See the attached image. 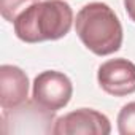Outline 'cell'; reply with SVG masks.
Listing matches in <instances>:
<instances>
[{"instance_id":"cell-1","label":"cell","mask_w":135,"mask_h":135,"mask_svg":"<svg viewBox=\"0 0 135 135\" xmlns=\"http://www.w3.org/2000/svg\"><path fill=\"white\" fill-rule=\"evenodd\" d=\"M15 33L21 41L40 43L65 37L73 24V10L65 0H45L18 16Z\"/></svg>"},{"instance_id":"cell-2","label":"cell","mask_w":135,"mask_h":135,"mask_svg":"<svg viewBox=\"0 0 135 135\" xmlns=\"http://www.w3.org/2000/svg\"><path fill=\"white\" fill-rule=\"evenodd\" d=\"M75 30L83 45L97 56L113 54L122 45V26L116 13L102 2L88 3L78 11Z\"/></svg>"},{"instance_id":"cell-3","label":"cell","mask_w":135,"mask_h":135,"mask_svg":"<svg viewBox=\"0 0 135 135\" xmlns=\"http://www.w3.org/2000/svg\"><path fill=\"white\" fill-rule=\"evenodd\" d=\"M72 94L73 84L70 78L60 72L46 70L33 80L32 100L43 111L54 113L57 110H62L69 105Z\"/></svg>"},{"instance_id":"cell-4","label":"cell","mask_w":135,"mask_h":135,"mask_svg":"<svg viewBox=\"0 0 135 135\" xmlns=\"http://www.w3.org/2000/svg\"><path fill=\"white\" fill-rule=\"evenodd\" d=\"M111 124L105 114L92 108H80L56 119L54 135H108Z\"/></svg>"},{"instance_id":"cell-5","label":"cell","mask_w":135,"mask_h":135,"mask_svg":"<svg viewBox=\"0 0 135 135\" xmlns=\"http://www.w3.org/2000/svg\"><path fill=\"white\" fill-rule=\"evenodd\" d=\"M97 80L100 88L114 97H124L135 92V64L118 57L103 62L99 67Z\"/></svg>"},{"instance_id":"cell-6","label":"cell","mask_w":135,"mask_h":135,"mask_svg":"<svg viewBox=\"0 0 135 135\" xmlns=\"http://www.w3.org/2000/svg\"><path fill=\"white\" fill-rule=\"evenodd\" d=\"M29 97V78L16 65L0 67V107L5 111L21 107Z\"/></svg>"},{"instance_id":"cell-7","label":"cell","mask_w":135,"mask_h":135,"mask_svg":"<svg viewBox=\"0 0 135 135\" xmlns=\"http://www.w3.org/2000/svg\"><path fill=\"white\" fill-rule=\"evenodd\" d=\"M40 0H0V13L8 22H15L21 13H24L30 5Z\"/></svg>"},{"instance_id":"cell-8","label":"cell","mask_w":135,"mask_h":135,"mask_svg":"<svg viewBox=\"0 0 135 135\" xmlns=\"http://www.w3.org/2000/svg\"><path fill=\"white\" fill-rule=\"evenodd\" d=\"M118 132L121 135H135V102L121 108L118 114Z\"/></svg>"},{"instance_id":"cell-9","label":"cell","mask_w":135,"mask_h":135,"mask_svg":"<svg viewBox=\"0 0 135 135\" xmlns=\"http://www.w3.org/2000/svg\"><path fill=\"white\" fill-rule=\"evenodd\" d=\"M124 7H126L127 16L135 22V0H124Z\"/></svg>"}]
</instances>
